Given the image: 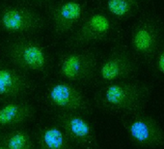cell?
I'll return each instance as SVG.
<instances>
[{"instance_id": "7c38bea8", "label": "cell", "mask_w": 164, "mask_h": 149, "mask_svg": "<svg viewBox=\"0 0 164 149\" xmlns=\"http://www.w3.org/2000/svg\"><path fill=\"white\" fill-rule=\"evenodd\" d=\"M84 14L81 3L68 0L58 3L50 10L53 28L58 35L67 34L77 24Z\"/></svg>"}, {"instance_id": "9c48e42d", "label": "cell", "mask_w": 164, "mask_h": 149, "mask_svg": "<svg viewBox=\"0 0 164 149\" xmlns=\"http://www.w3.org/2000/svg\"><path fill=\"white\" fill-rule=\"evenodd\" d=\"M115 23L106 13L96 11L88 15L69 40L71 47H83L89 44L103 42L111 37Z\"/></svg>"}, {"instance_id": "9a60e30c", "label": "cell", "mask_w": 164, "mask_h": 149, "mask_svg": "<svg viewBox=\"0 0 164 149\" xmlns=\"http://www.w3.org/2000/svg\"><path fill=\"white\" fill-rule=\"evenodd\" d=\"M150 0H101L103 6L111 17L123 20L141 12Z\"/></svg>"}, {"instance_id": "8fae6325", "label": "cell", "mask_w": 164, "mask_h": 149, "mask_svg": "<svg viewBox=\"0 0 164 149\" xmlns=\"http://www.w3.org/2000/svg\"><path fill=\"white\" fill-rule=\"evenodd\" d=\"M32 90V81L23 71L0 65V102L22 100Z\"/></svg>"}, {"instance_id": "8992f818", "label": "cell", "mask_w": 164, "mask_h": 149, "mask_svg": "<svg viewBox=\"0 0 164 149\" xmlns=\"http://www.w3.org/2000/svg\"><path fill=\"white\" fill-rule=\"evenodd\" d=\"M46 103L57 112L79 113L88 116L93 107L86 95L74 83L58 81L48 86L46 94Z\"/></svg>"}, {"instance_id": "5b68a950", "label": "cell", "mask_w": 164, "mask_h": 149, "mask_svg": "<svg viewBox=\"0 0 164 149\" xmlns=\"http://www.w3.org/2000/svg\"><path fill=\"white\" fill-rule=\"evenodd\" d=\"M4 54L14 67L23 72L46 74L48 71V54L41 44L34 40H13L4 48Z\"/></svg>"}, {"instance_id": "2e32d148", "label": "cell", "mask_w": 164, "mask_h": 149, "mask_svg": "<svg viewBox=\"0 0 164 149\" xmlns=\"http://www.w3.org/2000/svg\"><path fill=\"white\" fill-rule=\"evenodd\" d=\"M0 144L6 149H35L34 137L21 127L0 128Z\"/></svg>"}, {"instance_id": "5bb4252c", "label": "cell", "mask_w": 164, "mask_h": 149, "mask_svg": "<svg viewBox=\"0 0 164 149\" xmlns=\"http://www.w3.org/2000/svg\"><path fill=\"white\" fill-rule=\"evenodd\" d=\"M33 137L35 149H75L56 122L39 126Z\"/></svg>"}, {"instance_id": "4fadbf2b", "label": "cell", "mask_w": 164, "mask_h": 149, "mask_svg": "<svg viewBox=\"0 0 164 149\" xmlns=\"http://www.w3.org/2000/svg\"><path fill=\"white\" fill-rule=\"evenodd\" d=\"M36 108L26 100H14L0 105V128H17L31 121Z\"/></svg>"}, {"instance_id": "ac0fdd59", "label": "cell", "mask_w": 164, "mask_h": 149, "mask_svg": "<svg viewBox=\"0 0 164 149\" xmlns=\"http://www.w3.org/2000/svg\"><path fill=\"white\" fill-rule=\"evenodd\" d=\"M27 1H32V2H41V1H43V0H27Z\"/></svg>"}, {"instance_id": "d6986e66", "label": "cell", "mask_w": 164, "mask_h": 149, "mask_svg": "<svg viewBox=\"0 0 164 149\" xmlns=\"http://www.w3.org/2000/svg\"><path fill=\"white\" fill-rule=\"evenodd\" d=\"M0 149H6L4 146H3V145H1V144H0Z\"/></svg>"}, {"instance_id": "ba28073f", "label": "cell", "mask_w": 164, "mask_h": 149, "mask_svg": "<svg viewBox=\"0 0 164 149\" xmlns=\"http://www.w3.org/2000/svg\"><path fill=\"white\" fill-rule=\"evenodd\" d=\"M75 149H103L93 124L86 115L57 112L55 121Z\"/></svg>"}, {"instance_id": "7a4b0ae2", "label": "cell", "mask_w": 164, "mask_h": 149, "mask_svg": "<svg viewBox=\"0 0 164 149\" xmlns=\"http://www.w3.org/2000/svg\"><path fill=\"white\" fill-rule=\"evenodd\" d=\"M164 44V21L157 14L145 12L133 24L130 33V49L140 62L152 66Z\"/></svg>"}, {"instance_id": "3957f363", "label": "cell", "mask_w": 164, "mask_h": 149, "mask_svg": "<svg viewBox=\"0 0 164 149\" xmlns=\"http://www.w3.org/2000/svg\"><path fill=\"white\" fill-rule=\"evenodd\" d=\"M140 62L127 47L118 44L98 64L96 78L100 85L136 78Z\"/></svg>"}, {"instance_id": "52a82bcc", "label": "cell", "mask_w": 164, "mask_h": 149, "mask_svg": "<svg viewBox=\"0 0 164 149\" xmlns=\"http://www.w3.org/2000/svg\"><path fill=\"white\" fill-rule=\"evenodd\" d=\"M98 57L95 52H71L61 55L58 74L66 81L87 83L96 78Z\"/></svg>"}, {"instance_id": "6da1fadb", "label": "cell", "mask_w": 164, "mask_h": 149, "mask_svg": "<svg viewBox=\"0 0 164 149\" xmlns=\"http://www.w3.org/2000/svg\"><path fill=\"white\" fill-rule=\"evenodd\" d=\"M152 86L140 79H127L101 85L94 94L95 105L106 113L126 115L145 111Z\"/></svg>"}, {"instance_id": "e0dca14e", "label": "cell", "mask_w": 164, "mask_h": 149, "mask_svg": "<svg viewBox=\"0 0 164 149\" xmlns=\"http://www.w3.org/2000/svg\"><path fill=\"white\" fill-rule=\"evenodd\" d=\"M152 66L154 67L156 74L164 78V44L158 50L157 54L155 55Z\"/></svg>"}, {"instance_id": "277c9868", "label": "cell", "mask_w": 164, "mask_h": 149, "mask_svg": "<svg viewBox=\"0 0 164 149\" xmlns=\"http://www.w3.org/2000/svg\"><path fill=\"white\" fill-rule=\"evenodd\" d=\"M120 122L134 145L143 149L164 148V129L154 116L141 111L121 115Z\"/></svg>"}, {"instance_id": "30bf717a", "label": "cell", "mask_w": 164, "mask_h": 149, "mask_svg": "<svg viewBox=\"0 0 164 149\" xmlns=\"http://www.w3.org/2000/svg\"><path fill=\"white\" fill-rule=\"evenodd\" d=\"M43 26L45 19L32 9L20 6H8L0 9V28L8 33H34Z\"/></svg>"}]
</instances>
